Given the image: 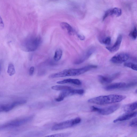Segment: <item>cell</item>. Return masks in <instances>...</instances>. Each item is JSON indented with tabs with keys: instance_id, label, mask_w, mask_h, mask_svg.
Segmentation results:
<instances>
[{
	"instance_id": "6da1fadb",
	"label": "cell",
	"mask_w": 137,
	"mask_h": 137,
	"mask_svg": "<svg viewBox=\"0 0 137 137\" xmlns=\"http://www.w3.org/2000/svg\"><path fill=\"white\" fill-rule=\"evenodd\" d=\"M97 67V66L96 65H91L77 69L65 70L61 72L51 75L49 76V78L50 79H54L68 76H78Z\"/></svg>"
},
{
	"instance_id": "7a4b0ae2",
	"label": "cell",
	"mask_w": 137,
	"mask_h": 137,
	"mask_svg": "<svg viewBox=\"0 0 137 137\" xmlns=\"http://www.w3.org/2000/svg\"><path fill=\"white\" fill-rule=\"evenodd\" d=\"M126 97V96L124 95H110L94 97L89 99L88 102L90 103L96 105H105L120 102Z\"/></svg>"
},
{
	"instance_id": "3957f363",
	"label": "cell",
	"mask_w": 137,
	"mask_h": 137,
	"mask_svg": "<svg viewBox=\"0 0 137 137\" xmlns=\"http://www.w3.org/2000/svg\"><path fill=\"white\" fill-rule=\"evenodd\" d=\"M41 42V39L38 36H32L26 39L22 45L23 50L27 52H32L36 50Z\"/></svg>"
},
{
	"instance_id": "277c9868",
	"label": "cell",
	"mask_w": 137,
	"mask_h": 137,
	"mask_svg": "<svg viewBox=\"0 0 137 137\" xmlns=\"http://www.w3.org/2000/svg\"><path fill=\"white\" fill-rule=\"evenodd\" d=\"M81 120V119L79 117L68 120L55 125L51 128V130L56 131L71 128L80 123Z\"/></svg>"
},
{
	"instance_id": "5b68a950",
	"label": "cell",
	"mask_w": 137,
	"mask_h": 137,
	"mask_svg": "<svg viewBox=\"0 0 137 137\" xmlns=\"http://www.w3.org/2000/svg\"><path fill=\"white\" fill-rule=\"evenodd\" d=\"M31 116L14 120L6 124L2 125L3 129L20 126L30 122L32 119Z\"/></svg>"
},
{
	"instance_id": "8992f818",
	"label": "cell",
	"mask_w": 137,
	"mask_h": 137,
	"mask_svg": "<svg viewBox=\"0 0 137 137\" xmlns=\"http://www.w3.org/2000/svg\"><path fill=\"white\" fill-rule=\"evenodd\" d=\"M129 58V55L126 53H121L116 54L110 59L112 63L118 64L123 63L127 61Z\"/></svg>"
},
{
	"instance_id": "52a82bcc",
	"label": "cell",
	"mask_w": 137,
	"mask_h": 137,
	"mask_svg": "<svg viewBox=\"0 0 137 137\" xmlns=\"http://www.w3.org/2000/svg\"><path fill=\"white\" fill-rule=\"evenodd\" d=\"M94 47H91L89 49L78 59L74 62L75 64H79L84 62L88 59L93 54L95 51Z\"/></svg>"
},
{
	"instance_id": "ba28073f",
	"label": "cell",
	"mask_w": 137,
	"mask_h": 137,
	"mask_svg": "<svg viewBox=\"0 0 137 137\" xmlns=\"http://www.w3.org/2000/svg\"><path fill=\"white\" fill-rule=\"evenodd\" d=\"M120 106V104H116L104 108H99L98 113L103 115H109L118 110Z\"/></svg>"
},
{
	"instance_id": "9c48e42d",
	"label": "cell",
	"mask_w": 137,
	"mask_h": 137,
	"mask_svg": "<svg viewBox=\"0 0 137 137\" xmlns=\"http://www.w3.org/2000/svg\"><path fill=\"white\" fill-rule=\"evenodd\" d=\"M120 74L117 73L110 76L99 75L98 79L99 81L102 84H107L111 82L113 80L118 78Z\"/></svg>"
},
{
	"instance_id": "30bf717a",
	"label": "cell",
	"mask_w": 137,
	"mask_h": 137,
	"mask_svg": "<svg viewBox=\"0 0 137 137\" xmlns=\"http://www.w3.org/2000/svg\"><path fill=\"white\" fill-rule=\"evenodd\" d=\"M136 115V111L126 112V113L123 114L115 120L113 121V122L116 123L119 122L127 120L135 117Z\"/></svg>"
},
{
	"instance_id": "8fae6325",
	"label": "cell",
	"mask_w": 137,
	"mask_h": 137,
	"mask_svg": "<svg viewBox=\"0 0 137 137\" xmlns=\"http://www.w3.org/2000/svg\"><path fill=\"white\" fill-rule=\"evenodd\" d=\"M122 39V35H119L114 45L112 46L107 47L106 48L111 52L113 53L116 52L119 50L120 46Z\"/></svg>"
},
{
	"instance_id": "7c38bea8",
	"label": "cell",
	"mask_w": 137,
	"mask_h": 137,
	"mask_svg": "<svg viewBox=\"0 0 137 137\" xmlns=\"http://www.w3.org/2000/svg\"><path fill=\"white\" fill-rule=\"evenodd\" d=\"M126 85V83L125 82L116 83L104 87V89L105 90L107 91L118 89H124Z\"/></svg>"
},
{
	"instance_id": "4fadbf2b",
	"label": "cell",
	"mask_w": 137,
	"mask_h": 137,
	"mask_svg": "<svg viewBox=\"0 0 137 137\" xmlns=\"http://www.w3.org/2000/svg\"><path fill=\"white\" fill-rule=\"evenodd\" d=\"M57 83L59 84H63L70 83L77 85H80L81 84V81L78 79H67L61 81H58Z\"/></svg>"
},
{
	"instance_id": "5bb4252c",
	"label": "cell",
	"mask_w": 137,
	"mask_h": 137,
	"mask_svg": "<svg viewBox=\"0 0 137 137\" xmlns=\"http://www.w3.org/2000/svg\"><path fill=\"white\" fill-rule=\"evenodd\" d=\"M61 27L63 30H66L70 35H74L75 31L72 27L68 23L63 22L61 23Z\"/></svg>"
},
{
	"instance_id": "9a60e30c",
	"label": "cell",
	"mask_w": 137,
	"mask_h": 137,
	"mask_svg": "<svg viewBox=\"0 0 137 137\" xmlns=\"http://www.w3.org/2000/svg\"><path fill=\"white\" fill-rule=\"evenodd\" d=\"M137 105V101L135 102L125 106L123 109L126 112H132L136 109Z\"/></svg>"
},
{
	"instance_id": "2e32d148",
	"label": "cell",
	"mask_w": 137,
	"mask_h": 137,
	"mask_svg": "<svg viewBox=\"0 0 137 137\" xmlns=\"http://www.w3.org/2000/svg\"><path fill=\"white\" fill-rule=\"evenodd\" d=\"M109 16L115 15L117 17L120 16L122 14V11L121 9L115 8L109 10Z\"/></svg>"
},
{
	"instance_id": "e0dca14e",
	"label": "cell",
	"mask_w": 137,
	"mask_h": 137,
	"mask_svg": "<svg viewBox=\"0 0 137 137\" xmlns=\"http://www.w3.org/2000/svg\"><path fill=\"white\" fill-rule=\"evenodd\" d=\"M52 89L56 91H65L72 89L70 87L62 85H55L51 87Z\"/></svg>"
},
{
	"instance_id": "ac0fdd59",
	"label": "cell",
	"mask_w": 137,
	"mask_h": 137,
	"mask_svg": "<svg viewBox=\"0 0 137 137\" xmlns=\"http://www.w3.org/2000/svg\"><path fill=\"white\" fill-rule=\"evenodd\" d=\"M62 55V51L60 48L57 49L55 53L54 57L55 60L56 61H59L61 58Z\"/></svg>"
},
{
	"instance_id": "d6986e66",
	"label": "cell",
	"mask_w": 137,
	"mask_h": 137,
	"mask_svg": "<svg viewBox=\"0 0 137 137\" xmlns=\"http://www.w3.org/2000/svg\"><path fill=\"white\" fill-rule=\"evenodd\" d=\"M7 73L10 76H12L15 73L14 67L12 63H10L8 66Z\"/></svg>"
},
{
	"instance_id": "ffe728a7",
	"label": "cell",
	"mask_w": 137,
	"mask_h": 137,
	"mask_svg": "<svg viewBox=\"0 0 137 137\" xmlns=\"http://www.w3.org/2000/svg\"><path fill=\"white\" fill-rule=\"evenodd\" d=\"M124 65L125 67L131 68L132 70L135 71L137 70V65L132 63L127 62L125 63Z\"/></svg>"
},
{
	"instance_id": "44dd1931",
	"label": "cell",
	"mask_w": 137,
	"mask_h": 137,
	"mask_svg": "<svg viewBox=\"0 0 137 137\" xmlns=\"http://www.w3.org/2000/svg\"><path fill=\"white\" fill-rule=\"evenodd\" d=\"M70 135V133H60L53 135H51L46 136L50 137H63L68 136Z\"/></svg>"
},
{
	"instance_id": "7402d4cb",
	"label": "cell",
	"mask_w": 137,
	"mask_h": 137,
	"mask_svg": "<svg viewBox=\"0 0 137 137\" xmlns=\"http://www.w3.org/2000/svg\"><path fill=\"white\" fill-rule=\"evenodd\" d=\"M129 36L133 39H136L137 37V32L136 28L135 27L129 34Z\"/></svg>"
},
{
	"instance_id": "603a6c76",
	"label": "cell",
	"mask_w": 137,
	"mask_h": 137,
	"mask_svg": "<svg viewBox=\"0 0 137 137\" xmlns=\"http://www.w3.org/2000/svg\"><path fill=\"white\" fill-rule=\"evenodd\" d=\"M137 82L135 81H133L128 83H126V85L124 89H127L133 87L136 85Z\"/></svg>"
},
{
	"instance_id": "cb8c5ba5",
	"label": "cell",
	"mask_w": 137,
	"mask_h": 137,
	"mask_svg": "<svg viewBox=\"0 0 137 137\" xmlns=\"http://www.w3.org/2000/svg\"><path fill=\"white\" fill-rule=\"evenodd\" d=\"M27 101L26 100H22L20 101H15L12 104L14 107L21 105L25 104L26 103Z\"/></svg>"
},
{
	"instance_id": "d4e9b609",
	"label": "cell",
	"mask_w": 137,
	"mask_h": 137,
	"mask_svg": "<svg viewBox=\"0 0 137 137\" xmlns=\"http://www.w3.org/2000/svg\"><path fill=\"white\" fill-rule=\"evenodd\" d=\"M101 42L103 44L106 45H109L111 42V39L109 37H107L102 40Z\"/></svg>"
},
{
	"instance_id": "484cf974",
	"label": "cell",
	"mask_w": 137,
	"mask_h": 137,
	"mask_svg": "<svg viewBox=\"0 0 137 137\" xmlns=\"http://www.w3.org/2000/svg\"><path fill=\"white\" fill-rule=\"evenodd\" d=\"M129 126L132 127H136L137 126V118L133 119L130 123Z\"/></svg>"
},
{
	"instance_id": "4316f807",
	"label": "cell",
	"mask_w": 137,
	"mask_h": 137,
	"mask_svg": "<svg viewBox=\"0 0 137 137\" xmlns=\"http://www.w3.org/2000/svg\"><path fill=\"white\" fill-rule=\"evenodd\" d=\"M4 27V23L1 17L0 16V29H2Z\"/></svg>"
},
{
	"instance_id": "83f0119b",
	"label": "cell",
	"mask_w": 137,
	"mask_h": 137,
	"mask_svg": "<svg viewBox=\"0 0 137 137\" xmlns=\"http://www.w3.org/2000/svg\"><path fill=\"white\" fill-rule=\"evenodd\" d=\"M91 109L92 111L98 112L99 111V108L94 106H92L91 107Z\"/></svg>"
},
{
	"instance_id": "f1b7e54d",
	"label": "cell",
	"mask_w": 137,
	"mask_h": 137,
	"mask_svg": "<svg viewBox=\"0 0 137 137\" xmlns=\"http://www.w3.org/2000/svg\"><path fill=\"white\" fill-rule=\"evenodd\" d=\"M35 68L33 66L31 67L29 70V74L30 76H32L33 74Z\"/></svg>"
},
{
	"instance_id": "f546056e",
	"label": "cell",
	"mask_w": 137,
	"mask_h": 137,
	"mask_svg": "<svg viewBox=\"0 0 137 137\" xmlns=\"http://www.w3.org/2000/svg\"><path fill=\"white\" fill-rule=\"evenodd\" d=\"M77 36L79 39L81 40H83L85 39V37L83 35H81V34H77Z\"/></svg>"
},
{
	"instance_id": "4dcf8cb0",
	"label": "cell",
	"mask_w": 137,
	"mask_h": 137,
	"mask_svg": "<svg viewBox=\"0 0 137 137\" xmlns=\"http://www.w3.org/2000/svg\"><path fill=\"white\" fill-rule=\"evenodd\" d=\"M1 66H0V74H1Z\"/></svg>"
}]
</instances>
